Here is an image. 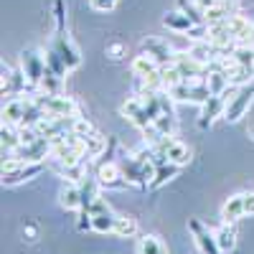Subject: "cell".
<instances>
[{
  "label": "cell",
  "mask_w": 254,
  "mask_h": 254,
  "mask_svg": "<svg viewBox=\"0 0 254 254\" xmlns=\"http://www.w3.org/2000/svg\"><path fill=\"white\" fill-rule=\"evenodd\" d=\"M33 99L46 110V115L51 117H81L79 115V104L74 97L66 94H46V92H36Z\"/></svg>",
  "instance_id": "obj_1"
},
{
  "label": "cell",
  "mask_w": 254,
  "mask_h": 254,
  "mask_svg": "<svg viewBox=\"0 0 254 254\" xmlns=\"http://www.w3.org/2000/svg\"><path fill=\"white\" fill-rule=\"evenodd\" d=\"M20 71L26 74L31 89L36 92L41 79H44V74H46V54H41L36 49H26L23 54H20Z\"/></svg>",
  "instance_id": "obj_2"
},
{
  "label": "cell",
  "mask_w": 254,
  "mask_h": 254,
  "mask_svg": "<svg viewBox=\"0 0 254 254\" xmlns=\"http://www.w3.org/2000/svg\"><path fill=\"white\" fill-rule=\"evenodd\" d=\"M252 102H254V87H252V84H244V87H239L234 94L226 99L224 120H226V122H239V120L249 112Z\"/></svg>",
  "instance_id": "obj_3"
},
{
  "label": "cell",
  "mask_w": 254,
  "mask_h": 254,
  "mask_svg": "<svg viewBox=\"0 0 254 254\" xmlns=\"http://www.w3.org/2000/svg\"><path fill=\"white\" fill-rule=\"evenodd\" d=\"M49 49L59 54V59H61L64 64H66V69H69V71H74V69H79V66H81V54H79V49L74 46V41L66 36V28L54 33L51 46H49Z\"/></svg>",
  "instance_id": "obj_4"
},
{
  "label": "cell",
  "mask_w": 254,
  "mask_h": 254,
  "mask_svg": "<svg viewBox=\"0 0 254 254\" xmlns=\"http://www.w3.org/2000/svg\"><path fill=\"white\" fill-rule=\"evenodd\" d=\"M188 231L190 237H193V244L201 254H224L219 249V242H216V234L214 231H208L198 219H188Z\"/></svg>",
  "instance_id": "obj_5"
},
{
  "label": "cell",
  "mask_w": 254,
  "mask_h": 254,
  "mask_svg": "<svg viewBox=\"0 0 254 254\" xmlns=\"http://www.w3.org/2000/svg\"><path fill=\"white\" fill-rule=\"evenodd\" d=\"M173 64H176V69L183 74V79H186V81L206 79V74H208V66H206V64H201L193 54H188V51H176Z\"/></svg>",
  "instance_id": "obj_6"
},
{
  "label": "cell",
  "mask_w": 254,
  "mask_h": 254,
  "mask_svg": "<svg viewBox=\"0 0 254 254\" xmlns=\"http://www.w3.org/2000/svg\"><path fill=\"white\" fill-rule=\"evenodd\" d=\"M153 147H155V150H160V153H165L168 163H176V165H181V168L190 163V150H188V145H183L181 140H176V135L160 137Z\"/></svg>",
  "instance_id": "obj_7"
},
{
  "label": "cell",
  "mask_w": 254,
  "mask_h": 254,
  "mask_svg": "<svg viewBox=\"0 0 254 254\" xmlns=\"http://www.w3.org/2000/svg\"><path fill=\"white\" fill-rule=\"evenodd\" d=\"M10 155H18L20 160H26V163H46V158H51V140L41 135L33 142H23Z\"/></svg>",
  "instance_id": "obj_8"
},
{
  "label": "cell",
  "mask_w": 254,
  "mask_h": 254,
  "mask_svg": "<svg viewBox=\"0 0 254 254\" xmlns=\"http://www.w3.org/2000/svg\"><path fill=\"white\" fill-rule=\"evenodd\" d=\"M122 115H125L127 122H132L137 130H147V127L153 125L150 115H147V110H145V99L142 97H130L127 99L122 104Z\"/></svg>",
  "instance_id": "obj_9"
},
{
  "label": "cell",
  "mask_w": 254,
  "mask_h": 254,
  "mask_svg": "<svg viewBox=\"0 0 254 254\" xmlns=\"http://www.w3.org/2000/svg\"><path fill=\"white\" fill-rule=\"evenodd\" d=\"M97 181L102 188H125L130 186L122 173V165L117 160H104L99 168H97Z\"/></svg>",
  "instance_id": "obj_10"
},
{
  "label": "cell",
  "mask_w": 254,
  "mask_h": 254,
  "mask_svg": "<svg viewBox=\"0 0 254 254\" xmlns=\"http://www.w3.org/2000/svg\"><path fill=\"white\" fill-rule=\"evenodd\" d=\"M226 94H211L203 104H201V115H198V127L201 130H206L208 125H214V120L224 117V110H226Z\"/></svg>",
  "instance_id": "obj_11"
},
{
  "label": "cell",
  "mask_w": 254,
  "mask_h": 254,
  "mask_svg": "<svg viewBox=\"0 0 254 254\" xmlns=\"http://www.w3.org/2000/svg\"><path fill=\"white\" fill-rule=\"evenodd\" d=\"M142 51L150 56V59H155L160 66H171L173 59H176V51L168 46L165 41H160V38H155V36H147V38L142 41Z\"/></svg>",
  "instance_id": "obj_12"
},
{
  "label": "cell",
  "mask_w": 254,
  "mask_h": 254,
  "mask_svg": "<svg viewBox=\"0 0 254 254\" xmlns=\"http://www.w3.org/2000/svg\"><path fill=\"white\" fill-rule=\"evenodd\" d=\"M130 71H132V76H135L137 81H150V79H155V76L160 74V64L142 51V54H137V56L132 59Z\"/></svg>",
  "instance_id": "obj_13"
},
{
  "label": "cell",
  "mask_w": 254,
  "mask_h": 254,
  "mask_svg": "<svg viewBox=\"0 0 254 254\" xmlns=\"http://www.w3.org/2000/svg\"><path fill=\"white\" fill-rule=\"evenodd\" d=\"M26 107H28V94L26 97H10L3 104V122L20 127L23 125V117H26Z\"/></svg>",
  "instance_id": "obj_14"
},
{
  "label": "cell",
  "mask_w": 254,
  "mask_h": 254,
  "mask_svg": "<svg viewBox=\"0 0 254 254\" xmlns=\"http://www.w3.org/2000/svg\"><path fill=\"white\" fill-rule=\"evenodd\" d=\"M44 168H46V163H23V165L18 168V171L3 176V183H5V186H15V183L31 181V178H36L41 171H44Z\"/></svg>",
  "instance_id": "obj_15"
},
{
  "label": "cell",
  "mask_w": 254,
  "mask_h": 254,
  "mask_svg": "<svg viewBox=\"0 0 254 254\" xmlns=\"http://www.w3.org/2000/svg\"><path fill=\"white\" fill-rule=\"evenodd\" d=\"M244 193H237L226 198V203L221 206V221L224 224H237L239 219H244Z\"/></svg>",
  "instance_id": "obj_16"
},
{
  "label": "cell",
  "mask_w": 254,
  "mask_h": 254,
  "mask_svg": "<svg viewBox=\"0 0 254 254\" xmlns=\"http://www.w3.org/2000/svg\"><path fill=\"white\" fill-rule=\"evenodd\" d=\"M59 203L61 208H66V211H79L81 208V188L79 183H64L61 190H59Z\"/></svg>",
  "instance_id": "obj_17"
},
{
  "label": "cell",
  "mask_w": 254,
  "mask_h": 254,
  "mask_svg": "<svg viewBox=\"0 0 254 254\" xmlns=\"http://www.w3.org/2000/svg\"><path fill=\"white\" fill-rule=\"evenodd\" d=\"M163 26L168 28V31H173V33H188L190 28H193V20H190L183 10H168L165 15H163Z\"/></svg>",
  "instance_id": "obj_18"
},
{
  "label": "cell",
  "mask_w": 254,
  "mask_h": 254,
  "mask_svg": "<svg viewBox=\"0 0 254 254\" xmlns=\"http://www.w3.org/2000/svg\"><path fill=\"white\" fill-rule=\"evenodd\" d=\"M176 8L183 10L190 20H193V26H206V8L198 3V0H178Z\"/></svg>",
  "instance_id": "obj_19"
},
{
  "label": "cell",
  "mask_w": 254,
  "mask_h": 254,
  "mask_svg": "<svg viewBox=\"0 0 254 254\" xmlns=\"http://www.w3.org/2000/svg\"><path fill=\"white\" fill-rule=\"evenodd\" d=\"M79 188H81V208L84 211H87L89 206H92V201L99 196V181H97V176H87V178H84L81 183H79ZM79 208V211H81Z\"/></svg>",
  "instance_id": "obj_20"
},
{
  "label": "cell",
  "mask_w": 254,
  "mask_h": 254,
  "mask_svg": "<svg viewBox=\"0 0 254 254\" xmlns=\"http://www.w3.org/2000/svg\"><path fill=\"white\" fill-rule=\"evenodd\" d=\"M81 140H84V150H87V160L99 158L104 150H107V140H104L97 130L89 132V135H81Z\"/></svg>",
  "instance_id": "obj_21"
},
{
  "label": "cell",
  "mask_w": 254,
  "mask_h": 254,
  "mask_svg": "<svg viewBox=\"0 0 254 254\" xmlns=\"http://www.w3.org/2000/svg\"><path fill=\"white\" fill-rule=\"evenodd\" d=\"M178 173H181V165H176V163H163V165H158V168H155V178H153L150 188H160V186H165L168 181H173Z\"/></svg>",
  "instance_id": "obj_22"
},
{
  "label": "cell",
  "mask_w": 254,
  "mask_h": 254,
  "mask_svg": "<svg viewBox=\"0 0 254 254\" xmlns=\"http://www.w3.org/2000/svg\"><path fill=\"white\" fill-rule=\"evenodd\" d=\"M115 221H117L115 211L97 214V216H92V231H97V234H115Z\"/></svg>",
  "instance_id": "obj_23"
},
{
  "label": "cell",
  "mask_w": 254,
  "mask_h": 254,
  "mask_svg": "<svg viewBox=\"0 0 254 254\" xmlns=\"http://www.w3.org/2000/svg\"><path fill=\"white\" fill-rule=\"evenodd\" d=\"M137 254H168V247L158 237L145 234V237L137 239Z\"/></svg>",
  "instance_id": "obj_24"
},
{
  "label": "cell",
  "mask_w": 254,
  "mask_h": 254,
  "mask_svg": "<svg viewBox=\"0 0 254 254\" xmlns=\"http://www.w3.org/2000/svg\"><path fill=\"white\" fill-rule=\"evenodd\" d=\"M214 234H216V242H219L221 252H231L237 247V229H234V224H224L219 231H214Z\"/></svg>",
  "instance_id": "obj_25"
},
{
  "label": "cell",
  "mask_w": 254,
  "mask_h": 254,
  "mask_svg": "<svg viewBox=\"0 0 254 254\" xmlns=\"http://www.w3.org/2000/svg\"><path fill=\"white\" fill-rule=\"evenodd\" d=\"M115 237H120V239H135L137 237V221L132 216H117V221H115Z\"/></svg>",
  "instance_id": "obj_26"
},
{
  "label": "cell",
  "mask_w": 254,
  "mask_h": 254,
  "mask_svg": "<svg viewBox=\"0 0 254 254\" xmlns=\"http://www.w3.org/2000/svg\"><path fill=\"white\" fill-rule=\"evenodd\" d=\"M160 81H163V89H171V87H176V84H181L186 79L176 69V64H171V66H160Z\"/></svg>",
  "instance_id": "obj_27"
},
{
  "label": "cell",
  "mask_w": 254,
  "mask_h": 254,
  "mask_svg": "<svg viewBox=\"0 0 254 254\" xmlns=\"http://www.w3.org/2000/svg\"><path fill=\"white\" fill-rule=\"evenodd\" d=\"M46 71H51V74H56V76H61V79L69 74L66 64H64V61L59 59V54L51 51V49H46Z\"/></svg>",
  "instance_id": "obj_28"
},
{
  "label": "cell",
  "mask_w": 254,
  "mask_h": 254,
  "mask_svg": "<svg viewBox=\"0 0 254 254\" xmlns=\"http://www.w3.org/2000/svg\"><path fill=\"white\" fill-rule=\"evenodd\" d=\"M61 81H64L61 76L46 71L44 79H41V84H38V89H41V92H46V94H61Z\"/></svg>",
  "instance_id": "obj_29"
},
{
  "label": "cell",
  "mask_w": 254,
  "mask_h": 254,
  "mask_svg": "<svg viewBox=\"0 0 254 254\" xmlns=\"http://www.w3.org/2000/svg\"><path fill=\"white\" fill-rule=\"evenodd\" d=\"M92 216H97V214H107V211H112L110 208V203H107V198H102V196H97L94 201H92V206L87 208Z\"/></svg>",
  "instance_id": "obj_30"
},
{
  "label": "cell",
  "mask_w": 254,
  "mask_h": 254,
  "mask_svg": "<svg viewBox=\"0 0 254 254\" xmlns=\"http://www.w3.org/2000/svg\"><path fill=\"white\" fill-rule=\"evenodd\" d=\"M89 5L97 13H107V10H112L117 5V0H89Z\"/></svg>",
  "instance_id": "obj_31"
},
{
  "label": "cell",
  "mask_w": 254,
  "mask_h": 254,
  "mask_svg": "<svg viewBox=\"0 0 254 254\" xmlns=\"http://www.w3.org/2000/svg\"><path fill=\"white\" fill-rule=\"evenodd\" d=\"M76 219H79V221H76V229H79V231H89V229H92V214H89V211L81 208Z\"/></svg>",
  "instance_id": "obj_32"
},
{
  "label": "cell",
  "mask_w": 254,
  "mask_h": 254,
  "mask_svg": "<svg viewBox=\"0 0 254 254\" xmlns=\"http://www.w3.org/2000/svg\"><path fill=\"white\" fill-rule=\"evenodd\" d=\"M244 214L254 216V190H247L244 193Z\"/></svg>",
  "instance_id": "obj_33"
},
{
  "label": "cell",
  "mask_w": 254,
  "mask_h": 254,
  "mask_svg": "<svg viewBox=\"0 0 254 254\" xmlns=\"http://www.w3.org/2000/svg\"><path fill=\"white\" fill-rule=\"evenodd\" d=\"M107 56L115 59V61L122 59V56H125V46H122V44H110V46H107Z\"/></svg>",
  "instance_id": "obj_34"
},
{
  "label": "cell",
  "mask_w": 254,
  "mask_h": 254,
  "mask_svg": "<svg viewBox=\"0 0 254 254\" xmlns=\"http://www.w3.org/2000/svg\"><path fill=\"white\" fill-rule=\"evenodd\" d=\"M249 137H252V140H254V120H252V122H249Z\"/></svg>",
  "instance_id": "obj_35"
},
{
  "label": "cell",
  "mask_w": 254,
  "mask_h": 254,
  "mask_svg": "<svg viewBox=\"0 0 254 254\" xmlns=\"http://www.w3.org/2000/svg\"><path fill=\"white\" fill-rule=\"evenodd\" d=\"M198 254H201V252H198Z\"/></svg>",
  "instance_id": "obj_36"
}]
</instances>
